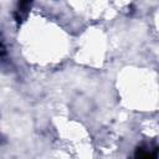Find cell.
I'll list each match as a JSON object with an SVG mask.
<instances>
[{
	"mask_svg": "<svg viewBox=\"0 0 159 159\" xmlns=\"http://www.w3.org/2000/svg\"><path fill=\"white\" fill-rule=\"evenodd\" d=\"M30 6H31V2L30 1H21V2H19V9L15 12V19H16L17 22H21L26 17Z\"/></svg>",
	"mask_w": 159,
	"mask_h": 159,
	"instance_id": "6da1fadb",
	"label": "cell"
},
{
	"mask_svg": "<svg viewBox=\"0 0 159 159\" xmlns=\"http://www.w3.org/2000/svg\"><path fill=\"white\" fill-rule=\"evenodd\" d=\"M134 159H157V153H150L144 148H137Z\"/></svg>",
	"mask_w": 159,
	"mask_h": 159,
	"instance_id": "7a4b0ae2",
	"label": "cell"
},
{
	"mask_svg": "<svg viewBox=\"0 0 159 159\" xmlns=\"http://www.w3.org/2000/svg\"><path fill=\"white\" fill-rule=\"evenodd\" d=\"M5 53H6V50H5V46L0 42V57H2V56H5Z\"/></svg>",
	"mask_w": 159,
	"mask_h": 159,
	"instance_id": "3957f363",
	"label": "cell"
}]
</instances>
